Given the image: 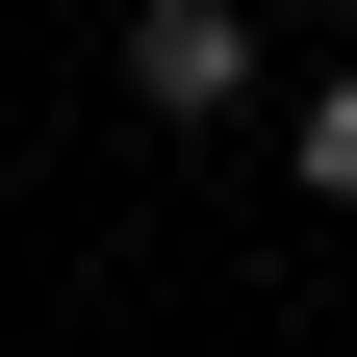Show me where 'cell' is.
Segmentation results:
<instances>
[{
  "label": "cell",
  "instance_id": "6da1fadb",
  "mask_svg": "<svg viewBox=\"0 0 357 357\" xmlns=\"http://www.w3.org/2000/svg\"><path fill=\"white\" fill-rule=\"evenodd\" d=\"M128 102L153 128H230L255 102V0H128Z\"/></svg>",
  "mask_w": 357,
  "mask_h": 357
},
{
  "label": "cell",
  "instance_id": "7a4b0ae2",
  "mask_svg": "<svg viewBox=\"0 0 357 357\" xmlns=\"http://www.w3.org/2000/svg\"><path fill=\"white\" fill-rule=\"evenodd\" d=\"M281 153H306V204H357V77H332L306 128H281Z\"/></svg>",
  "mask_w": 357,
  "mask_h": 357
}]
</instances>
